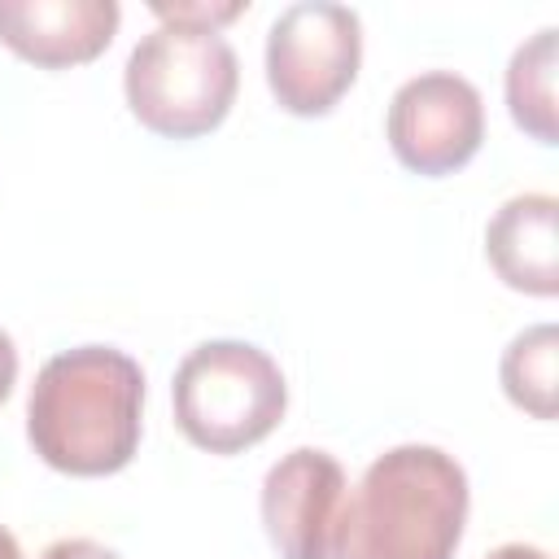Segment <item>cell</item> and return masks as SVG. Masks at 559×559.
<instances>
[{"mask_svg": "<svg viewBox=\"0 0 559 559\" xmlns=\"http://www.w3.org/2000/svg\"><path fill=\"white\" fill-rule=\"evenodd\" d=\"M144 371L114 345L52 354L26 397L31 450L66 476H114L140 445Z\"/></svg>", "mask_w": 559, "mask_h": 559, "instance_id": "cell-1", "label": "cell"}, {"mask_svg": "<svg viewBox=\"0 0 559 559\" xmlns=\"http://www.w3.org/2000/svg\"><path fill=\"white\" fill-rule=\"evenodd\" d=\"M467 472L441 445L376 454L341 502L332 559H454L467 524Z\"/></svg>", "mask_w": 559, "mask_h": 559, "instance_id": "cell-2", "label": "cell"}, {"mask_svg": "<svg viewBox=\"0 0 559 559\" xmlns=\"http://www.w3.org/2000/svg\"><path fill=\"white\" fill-rule=\"evenodd\" d=\"M170 406L179 432L197 450L240 454L280 428L288 384L266 349L249 341H205L175 367Z\"/></svg>", "mask_w": 559, "mask_h": 559, "instance_id": "cell-3", "label": "cell"}, {"mask_svg": "<svg viewBox=\"0 0 559 559\" xmlns=\"http://www.w3.org/2000/svg\"><path fill=\"white\" fill-rule=\"evenodd\" d=\"M240 87V61L218 31L153 26L127 57L122 92L131 114L166 135L192 140L214 131Z\"/></svg>", "mask_w": 559, "mask_h": 559, "instance_id": "cell-4", "label": "cell"}, {"mask_svg": "<svg viewBox=\"0 0 559 559\" xmlns=\"http://www.w3.org/2000/svg\"><path fill=\"white\" fill-rule=\"evenodd\" d=\"M362 61V22L336 0H297L266 31V87L297 118L328 114Z\"/></svg>", "mask_w": 559, "mask_h": 559, "instance_id": "cell-5", "label": "cell"}, {"mask_svg": "<svg viewBox=\"0 0 559 559\" xmlns=\"http://www.w3.org/2000/svg\"><path fill=\"white\" fill-rule=\"evenodd\" d=\"M389 148L415 175H450L467 166L485 140V100L454 70H424L389 100Z\"/></svg>", "mask_w": 559, "mask_h": 559, "instance_id": "cell-6", "label": "cell"}, {"mask_svg": "<svg viewBox=\"0 0 559 559\" xmlns=\"http://www.w3.org/2000/svg\"><path fill=\"white\" fill-rule=\"evenodd\" d=\"M345 472L328 450L297 445L262 476V524L280 559H332Z\"/></svg>", "mask_w": 559, "mask_h": 559, "instance_id": "cell-7", "label": "cell"}, {"mask_svg": "<svg viewBox=\"0 0 559 559\" xmlns=\"http://www.w3.org/2000/svg\"><path fill=\"white\" fill-rule=\"evenodd\" d=\"M118 22V0H0V44L44 70L100 57Z\"/></svg>", "mask_w": 559, "mask_h": 559, "instance_id": "cell-8", "label": "cell"}, {"mask_svg": "<svg viewBox=\"0 0 559 559\" xmlns=\"http://www.w3.org/2000/svg\"><path fill=\"white\" fill-rule=\"evenodd\" d=\"M485 258L498 280L528 297L559 293V201L550 192H520L498 205L485 227Z\"/></svg>", "mask_w": 559, "mask_h": 559, "instance_id": "cell-9", "label": "cell"}, {"mask_svg": "<svg viewBox=\"0 0 559 559\" xmlns=\"http://www.w3.org/2000/svg\"><path fill=\"white\" fill-rule=\"evenodd\" d=\"M555 61H559V31L542 26L533 39H524L511 52L507 66V109L520 131H528L537 144L559 140L555 122Z\"/></svg>", "mask_w": 559, "mask_h": 559, "instance_id": "cell-10", "label": "cell"}, {"mask_svg": "<svg viewBox=\"0 0 559 559\" xmlns=\"http://www.w3.org/2000/svg\"><path fill=\"white\" fill-rule=\"evenodd\" d=\"M555 349H559L555 323H537V328H524L502 354V389L533 419H555V389H559Z\"/></svg>", "mask_w": 559, "mask_h": 559, "instance_id": "cell-11", "label": "cell"}, {"mask_svg": "<svg viewBox=\"0 0 559 559\" xmlns=\"http://www.w3.org/2000/svg\"><path fill=\"white\" fill-rule=\"evenodd\" d=\"M157 22L166 26H192V31H218L227 26L231 17H240L249 4L245 0H153L148 4Z\"/></svg>", "mask_w": 559, "mask_h": 559, "instance_id": "cell-12", "label": "cell"}, {"mask_svg": "<svg viewBox=\"0 0 559 559\" xmlns=\"http://www.w3.org/2000/svg\"><path fill=\"white\" fill-rule=\"evenodd\" d=\"M39 559H118L109 546H100V542H92V537H61V542H52Z\"/></svg>", "mask_w": 559, "mask_h": 559, "instance_id": "cell-13", "label": "cell"}, {"mask_svg": "<svg viewBox=\"0 0 559 559\" xmlns=\"http://www.w3.org/2000/svg\"><path fill=\"white\" fill-rule=\"evenodd\" d=\"M17 384V349H13V336L0 328V402L13 393Z\"/></svg>", "mask_w": 559, "mask_h": 559, "instance_id": "cell-14", "label": "cell"}, {"mask_svg": "<svg viewBox=\"0 0 559 559\" xmlns=\"http://www.w3.org/2000/svg\"><path fill=\"white\" fill-rule=\"evenodd\" d=\"M485 559H550L542 546H524V542H507V546H498V550H489Z\"/></svg>", "mask_w": 559, "mask_h": 559, "instance_id": "cell-15", "label": "cell"}, {"mask_svg": "<svg viewBox=\"0 0 559 559\" xmlns=\"http://www.w3.org/2000/svg\"><path fill=\"white\" fill-rule=\"evenodd\" d=\"M0 559H22V546L4 524H0Z\"/></svg>", "mask_w": 559, "mask_h": 559, "instance_id": "cell-16", "label": "cell"}]
</instances>
